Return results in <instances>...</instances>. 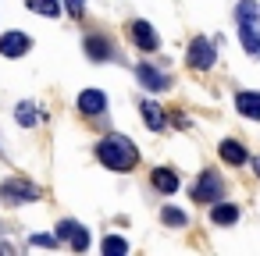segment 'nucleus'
<instances>
[{
  "mask_svg": "<svg viewBox=\"0 0 260 256\" xmlns=\"http://www.w3.org/2000/svg\"><path fill=\"white\" fill-rule=\"evenodd\" d=\"M96 160H100L107 171L125 174V171H132V167L139 164V150H136V142L125 139V135H104V139L96 142Z\"/></svg>",
  "mask_w": 260,
  "mask_h": 256,
  "instance_id": "obj_1",
  "label": "nucleus"
},
{
  "mask_svg": "<svg viewBox=\"0 0 260 256\" xmlns=\"http://www.w3.org/2000/svg\"><path fill=\"white\" fill-rule=\"evenodd\" d=\"M235 22H239L242 50L260 57V4H256V0H242V4L235 8Z\"/></svg>",
  "mask_w": 260,
  "mask_h": 256,
  "instance_id": "obj_2",
  "label": "nucleus"
},
{
  "mask_svg": "<svg viewBox=\"0 0 260 256\" xmlns=\"http://www.w3.org/2000/svg\"><path fill=\"white\" fill-rule=\"evenodd\" d=\"M36 199H40V189L29 178H8V181H0V203H4V206H22V203H36Z\"/></svg>",
  "mask_w": 260,
  "mask_h": 256,
  "instance_id": "obj_3",
  "label": "nucleus"
},
{
  "mask_svg": "<svg viewBox=\"0 0 260 256\" xmlns=\"http://www.w3.org/2000/svg\"><path fill=\"white\" fill-rule=\"evenodd\" d=\"M185 61H189V68H192V71H210V68H214V61H217V47H214L207 36H196V40L189 43Z\"/></svg>",
  "mask_w": 260,
  "mask_h": 256,
  "instance_id": "obj_4",
  "label": "nucleus"
},
{
  "mask_svg": "<svg viewBox=\"0 0 260 256\" xmlns=\"http://www.w3.org/2000/svg\"><path fill=\"white\" fill-rule=\"evenodd\" d=\"M192 199H196V203H217V199H224V181H221V174H217V171H203V174L196 178V185H192Z\"/></svg>",
  "mask_w": 260,
  "mask_h": 256,
  "instance_id": "obj_5",
  "label": "nucleus"
},
{
  "mask_svg": "<svg viewBox=\"0 0 260 256\" xmlns=\"http://www.w3.org/2000/svg\"><path fill=\"white\" fill-rule=\"evenodd\" d=\"M128 40L139 47V50H146V54H153L157 47H160V36L153 32V25L150 22H143V18H136L132 25H128Z\"/></svg>",
  "mask_w": 260,
  "mask_h": 256,
  "instance_id": "obj_6",
  "label": "nucleus"
},
{
  "mask_svg": "<svg viewBox=\"0 0 260 256\" xmlns=\"http://www.w3.org/2000/svg\"><path fill=\"white\" fill-rule=\"evenodd\" d=\"M32 50V40L25 32H4L0 36V57H8V61H18Z\"/></svg>",
  "mask_w": 260,
  "mask_h": 256,
  "instance_id": "obj_7",
  "label": "nucleus"
},
{
  "mask_svg": "<svg viewBox=\"0 0 260 256\" xmlns=\"http://www.w3.org/2000/svg\"><path fill=\"white\" fill-rule=\"evenodd\" d=\"M136 79H139V86H146L150 93H164V89L171 86V79H168L160 68H153V64H139V68H136Z\"/></svg>",
  "mask_w": 260,
  "mask_h": 256,
  "instance_id": "obj_8",
  "label": "nucleus"
},
{
  "mask_svg": "<svg viewBox=\"0 0 260 256\" xmlns=\"http://www.w3.org/2000/svg\"><path fill=\"white\" fill-rule=\"evenodd\" d=\"M57 235L68 238L75 252H86V249H89V231H86L79 221H61V224H57Z\"/></svg>",
  "mask_w": 260,
  "mask_h": 256,
  "instance_id": "obj_9",
  "label": "nucleus"
},
{
  "mask_svg": "<svg viewBox=\"0 0 260 256\" xmlns=\"http://www.w3.org/2000/svg\"><path fill=\"white\" fill-rule=\"evenodd\" d=\"M104 111H107V96H104L100 89H82V93H79V114L100 118Z\"/></svg>",
  "mask_w": 260,
  "mask_h": 256,
  "instance_id": "obj_10",
  "label": "nucleus"
},
{
  "mask_svg": "<svg viewBox=\"0 0 260 256\" xmlns=\"http://www.w3.org/2000/svg\"><path fill=\"white\" fill-rule=\"evenodd\" d=\"M150 181H153V189L160 192V196H171V192H178V171L175 167H153L150 171Z\"/></svg>",
  "mask_w": 260,
  "mask_h": 256,
  "instance_id": "obj_11",
  "label": "nucleus"
},
{
  "mask_svg": "<svg viewBox=\"0 0 260 256\" xmlns=\"http://www.w3.org/2000/svg\"><path fill=\"white\" fill-rule=\"evenodd\" d=\"M217 153H221V160H224V164H232V167H242V164L249 160L246 146H242V142H235V139H224V142L217 146Z\"/></svg>",
  "mask_w": 260,
  "mask_h": 256,
  "instance_id": "obj_12",
  "label": "nucleus"
},
{
  "mask_svg": "<svg viewBox=\"0 0 260 256\" xmlns=\"http://www.w3.org/2000/svg\"><path fill=\"white\" fill-rule=\"evenodd\" d=\"M235 111L249 121H260V93H235Z\"/></svg>",
  "mask_w": 260,
  "mask_h": 256,
  "instance_id": "obj_13",
  "label": "nucleus"
},
{
  "mask_svg": "<svg viewBox=\"0 0 260 256\" xmlns=\"http://www.w3.org/2000/svg\"><path fill=\"white\" fill-rule=\"evenodd\" d=\"M139 111H143V121H146V128H150V132H160V128L168 125L164 111H160L153 100H143V103H139Z\"/></svg>",
  "mask_w": 260,
  "mask_h": 256,
  "instance_id": "obj_14",
  "label": "nucleus"
},
{
  "mask_svg": "<svg viewBox=\"0 0 260 256\" xmlns=\"http://www.w3.org/2000/svg\"><path fill=\"white\" fill-rule=\"evenodd\" d=\"M210 221H214V224H235V221H239V206L217 199V203H210Z\"/></svg>",
  "mask_w": 260,
  "mask_h": 256,
  "instance_id": "obj_15",
  "label": "nucleus"
},
{
  "mask_svg": "<svg viewBox=\"0 0 260 256\" xmlns=\"http://www.w3.org/2000/svg\"><path fill=\"white\" fill-rule=\"evenodd\" d=\"M86 54H89L93 61H107V57H114V50H111V43H107L104 36H86Z\"/></svg>",
  "mask_w": 260,
  "mask_h": 256,
  "instance_id": "obj_16",
  "label": "nucleus"
},
{
  "mask_svg": "<svg viewBox=\"0 0 260 256\" xmlns=\"http://www.w3.org/2000/svg\"><path fill=\"white\" fill-rule=\"evenodd\" d=\"M25 8L32 11V15H43V18H57L61 15V0H25Z\"/></svg>",
  "mask_w": 260,
  "mask_h": 256,
  "instance_id": "obj_17",
  "label": "nucleus"
},
{
  "mask_svg": "<svg viewBox=\"0 0 260 256\" xmlns=\"http://www.w3.org/2000/svg\"><path fill=\"white\" fill-rule=\"evenodd\" d=\"M15 121H18V125H25V128H32V125L40 121V114H36V103H25V100H22V103L15 107Z\"/></svg>",
  "mask_w": 260,
  "mask_h": 256,
  "instance_id": "obj_18",
  "label": "nucleus"
},
{
  "mask_svg": "<svg viewBox=\"0 0 260 256\" xmlns=\"http://www.w3.org/2000/svg\"><path fill=\"white\" fill-rule=\"evenodd\" d=\"M100 249H104V252H107V256H125V252H128V242H125V238H121V235H107V238H104V245H100Z\"/></svg>",
  "mask_w": 260,
  "mask_h": 256,
  "instance_id": "obj_19",
  "label": "nucleus"
},
{
  "mask_svg": "<svg viewBox=\"0 0 260 256\" xmlns=\"http://www.w3.org/2000/svg\"><path fill=\"white\" fill-rule=\"evenodd\" d=\"M160 221L171 224V228H185V224H189V217H185L178 206H164V210H160Z\"/></svg>",
  "mask_w": 260,
  "mask_h": 256,
  "instance_id": "obj_20",
  "label": "nucleus"
},
{
  "mask_svg": "<svg viewBox=\"0 0 260 256\" xmlns=\"http://www.w3.org/2000/svg\"><path fill=\"white\" fill-rule=\"evenodd\" d=\"M57 242H61V235H32L29 238V245H47V249H57Z\"/></svg>",
  "mask_w": 260,
  "mask_h": 256,
  "instance_id": "obj_21",
  "label": "nucleus"
},
{
  "mask_svg": "<svg viewBox=\"0 0 260 256\" xmlns=\"http://www.w3.org/2000/svg\"><path fill=\"white\" fill-rule=\"evenodd\" d=\"M64 8H68L72 18H82L86 15V0H64Z\"/></svg>",
  "mask_w": 260,
  "mask_h": 256,
  "instance_id": "obj_22",
  "label": "nucleus"
},
{
  "mask_svg": "<svg viewBox=\"0 0 260 256\" xmlns=\"http://www.w3.org/2000/svg\"><path fill=\"white\" fill-rule=\"evenodd\" d=\"M253 167H256V174H260V160H253Z\"/></svg>",
  "mask_w": 260,
  "mask_h": 256,
  "instance_id": "obj_23",
  "label": "nucleus"
}]
</instances>
